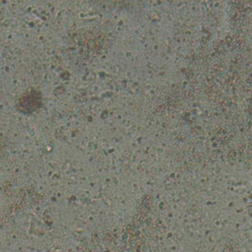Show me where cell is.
I'll list each match as a JSON object with an SVG mask.
<instances>
[{
	"label": "cell",
	"instance_id": "1",
	"mask_svg": "<svg viewBox=\"0 0 252 252\" xmlns=\"http://www.w3.org/2000/svg\"><path fill=\"white\" fill-rule=\"evenodd\" d=\"M42 103L41 94L36 90H29L23 94L16 104L18 110L24 114H31L40 108Z\"/></svg>",
	"mask_w": 252,
	"mask_h": 252
}]
</instances>
